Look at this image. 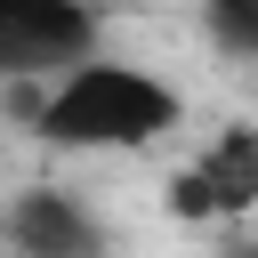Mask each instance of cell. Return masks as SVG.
Wrapping results in <instances>:
<instances>
[{
  "label": "cell",
  "mask_w": 258,
  "mask_h": 258,
  "mask_svg": "<svg viewBox=\"0 0 258 258\" xmlns=\"http://www.w3.org/2000/svg\"><path fill=\"white\" fill-rule=\"evenodd\" d=\"M8 250L16 258H113L105 218L64 185H24L8 202Z\"/></svg>",
  "instance_id": "277c9868"
},
{
  "label": "cell",
  "mask_w": 258,
  "mask_h": 258,
  "mask_svg": "<svg viewBox=\"0 0 258 258\" xmlns=\"http://www.w3.org/2000/svg\"><path fill=\"white\" fill-rule=\"evenodd\" d=\"M32 137L56 153H145L185 121V97L153 73V64H121V56H89L64 81H48L32 97Z\"/></svg>",
  "instance_id": "6da1fadb"
},
{
  "label": "cell",
  "mask_w": 258,
  "mask_h": 258,
  "mask_svg": "<svg viewBox=\"0 0 258 258\" xmlns=\"http://www.w3.org/2000/svg\"><path fill=\"white\" fill-rule=\"evenodd\" d=\"M258 202V129L250 121H226L177 177H169V218L185 226H210V218H234Z\"/></svg>",
  "instance_id": "3957f363"
},
{
  "label": "cell",
  "mask_w": 258,
  "mask_h": 258,
  "mask_svg": "<svg viewBox=\"0 0 258 258\" xmlns=\"http://www.w3.org/2000/svg\"><path fill=\"white\" fill-rule=\"evenodd\" d=\"M226 258H258V242H234V250H226Z\"/></svg>",
  "instance_id": "8992f818"
},
{
  "label": "cell",
  "mask_w": 258,
  "mask_h": 258,
  "mask_svg": "<svg viewBox=\"0 0 258 258\" xmlns=\"http://www.w3.org/2000/svg\"><path fill=\"white\" fill-rule=\"evenodd\" d=\"M89 56H105V16L89 0H0V73L8 81L48 89Z\"/></svg>",
  "instance_id": "7a4b0ae2"
},
{
  "label": "cell",
  "mask_w": 258,
  "mask_h": 258,
  "mask_svg": "<svg viewBox=\"0 0 258 258\" xmlns=\"http://www.w3.org/2000/svg\"><path fill=\"white\" fill-rule=\"evenodd\" d=\"M202 40L226 64L258 73V0H202Z\"/></svg>",
  "instance_id": "5b68a950"
}]
</instances>
